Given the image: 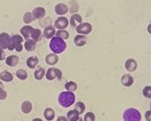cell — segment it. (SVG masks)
<instances>
[{"label": "cell", "mask_w": 151, "mask_h": 121, "mask_svg": "<svg viewBox=\"0 0 151 121\" xmlns=\"http://www.w3.org/2000/svg\"><path fill=\"white\" fill-rule=\"evenodd\" d=\"M58 101L59 104L63 108H69L72 105L75 104V95L73 92L69 91H63L62 93H60L59 97H58Z\"/></svg>", "instance_id": "6da1fadb"}, {"label": "cell", "mask_w": 151, "mask_h": 121, "mask_svg": "<svg viewBox=\"0 0 151 121\" xmlns=\"http://www.w3.org/2000/svg\"><path fill=\"white\" fill-rule=\"evenodd\" d=\"M50 50L55 54L62 53L66 50V43L65 42V40L55 36L50 41Z\"/></svg>", "instance_id": "7a4b0ae2"}, {"label": "cell", "mask_w": 151, "mask_h": 121, "mask_svg": "<svg viewBox=\"0 0 151 121\" xmlns=\"http://www.w3.org/2000/svg\"><path fill=\"white\" fill-rule=\"evenodd\" d=\"M22 42H24V38L21 35H14L10 38L9 43L7 45V49L9 50H16V52H21L24 46H22Z\"/></svg>", "instance_id": "3957f363"}, {"label": "cell", "mask_w": 151, "mask_h": 121, "mask_svg": "<svg viewBox=\"0 0 151 121\" xmlns=\"http://www.w3.org/2000/svg\"><path fill=\"white\" fill-rule=\"evenodd\" d=\"M124 121H141V114L139 110L134 108L127 109L123 113Z\"/></svg>", "instance_id": "277c9868"}, {"label": "cell", "mask_w": 151, "mask_h": 121, "mask_svg": "<svg viewBox=\"0 0 151 121\" xmlns=\"http://www.w3.org/2000/svg\"><path fill=\"white\" fill-rule=\"evenodd\" d=\"M45 77L48 79V81H54L55 79H58L59 81H60L63 78V73L60 69L58 68H49L47 70L46 74H45Z\"/></svg>", "instance_id": "5b68a950"}, {"label": "cell", "mask_w": 151, "mask_h": 121, "mask_svg": "<svg viewBox=\"0 0 151 121\" xmlns=\"http://www.w3.org/2000/svg\"><path fill=\"white\" fill-rule=\"evenodd\" d=\"M92 30H93L92 24L89 23V22H82L81 24H79L76 27L77 33L80 35H88L92 32Z\"/></svg>", "instance_id": "8992f818"}, {"label": "cell", "mask_w": 151, "mask_h": 121, "mask_svg": "<svg viewBox=\"0 0 151 121\" xmlns=\"http://www.w3.org/2000/svg\"><path fill=\"white\" fill-rule=\"evenodd\" d=\"M34 28L30 25H25V26H22L21 28L20 32L22 34V38H24L25 40H29L32 37V33H33Z\"/></svg>", "instance_id": "52a82bcc"}, {"label": "cell", "mask_w": 151, "mask_h": 121, "mask_svg": "<svg viewBox=\"0 0 151 121\" xmlns=\"http://www.w3.org/2000/svg\"><path fill=\"white\" fill-rule=\"evenodd\" d=\"M68 24H69V21L67 20L65 17H60L55 21V27L58 28L59 30L65 29V28L68 26Z\"/></svg>", "instance_id": "ba28073f"}, {"label": "cell", "mask_w": 151, "mask_h": 121, "mask_svg": "<svg viewBox=\"0 0 151 121\" xmlns=\"http://www.w3.org/2000/svg\"><path fill=\"white\" fill-rule=\"evenodd\" d=\"M55 12H56V14L60 16V17H63V16H65V14L68 13V8H67V6L65 4H63V3H59V4H57L55 6Z\"/></svg>", "instance_id": "9c48e42d"}, {"label": "cell", "mask_w": 151, "mask_h": 121, "mask_svg": "<svg viewBox=\"0 0 151 121\" xmlns=\"http://www.w3.org/2000/svg\"><path fill=\"white\" fill-rule=\"evenodd\" d=\"M125 68H126L128 72H134L137 68V63L134 59L129 58L125 62Z\"/></svg>", "instance_id": "30bf717a"}, {"label": "cell", "mask_w": 151, "mask_h": 121, "mask_svg": "<svg viewBox=\"0 0 151 121\" xmlns=\"http://www.w3.org/2000/svg\"><path fill=\"white\" fill-rule=\"evenodd\" d=\"M121 83L122 85H124L125 87H130L134 84V78L133 76H131L129 74L124 75L121 78Z\"/></svg>", "instance_id": "8fae6325"}, {"label": "cell", "mask_w": 151, "mask_h": 121, "mask_svg": "<svg viewBox=\"0 0 151 121\" xmlns=\"http://www.w3.org/2000/svg\"><path fill=\"white\" fill-rule=\"evenodd\" d=\"M45 62L48 65L54 66L59 62V56H58V54H55V53H50V54H48L45 57Z\"/></svg>", "instance_id": "7c38bea8"}, {"label": "cell", "mask_w": 151, "mask_h": 121, "mask_svg": "<svg viewBox=\"0 0 151 121\" xmlns=\"http://www.w3.org/2000/svg\"><path fill=\"white\" fill-rule=\"evenodd\" d=\"M10 36H9L8 33H1L0 34V47L2 50H6L7 49V45L9 43V40H10Z\"/></svg>", "instance_id": "4fadbf2b"}, {"label": "cell", "mask_w": 151, "mask_h": 121, "mask_svg": "<svg viewBox=\"0 0 151 121\" xmlns=\"http://www.w3.org/2000/svg\"><path fill=\"white\" fill-rule=\"evenodd\" d=\"M82 22H83L82 17L79 14H73L71 16V18H70V25H71L72 27L76 28L79 24H81Z\"/></svg>", "instance_id": "5bb4252c"}, {"label": "cell", "mask_w": 151, "mask_h": 121, "mask_svg": "<svg viewBox=\"0 0 151 121\" xmlns=\"http://www.w3.org/2000/svg\"><path fill=\"white\" fill-rule=\"evenodd\" d=\"M32 15L35 20H41V18H44L45 15H46V11H45V9L42 7H36V8H34V10L32 11Z\"/></svg>", "instance_id": "9a60e30c"}, {"label": "cell", "mask_w": 151, "mask_h": 121, "mask_svg": "<svg viewBox=\"0 0 151 121\" xmlns=\"http://www.w3.org/2000/svg\"><path fill=\"white\" fill-rule=\"evenodd\" d=\"M33 107H32V103L29 101H24L22 102V105H21V110L22 111V113L24 114H28L31 113V110H32Z\"/></svg>", "instance_id": "2e32d148"}, {"label": "cell", "mask_w": 151, "mask_h": 121, "mask_svg": "<svg viewBox=\"0 0 151 121\" xmlns=\"http://www.w3.org/2000/svg\"><path fill=\"white\" fill-rule=\"evenodd\" d=\"M19 61H20V58L17 55H10L8 56L7 58H5V62L9 67H15L18 65Z\"/></svg>", "instance_id": "e0dca14e"}, {"label": "cell", "mask_w": 151, "mask_h": 121, "mask_svg": "<svg viewBox=\"0 0 151 121\" xmlns=\"http://www.w3.org/2000/svg\"><path fill=\"white\" fill-rule=\"evenodd\" d=\"M87 41H88V39H87V37L85 36V35L78 34L74 38V44H75V46H77V47L85 46V45L87 44Z\"/></svg>", "instance_id": "ac0fdd59"}, {"label": "cell", "mask_w": 151, "mask_h": 121, "mask_svg": "<svg viewBox=\"0 0 151 121\" xmlns=\"http://www.w3.org/2000/svg\"><path fill=\"white\" fill-rule=\"evenodd\" d=\"M43 114H44L45 119H46L47 121L54 120L55 116H56V113H55V110L52 109V108H47V109H45Z\"/></svg>", "instance_id": "d6986e66"}, {"label": "cell", "mask_w": 151, "mask_h": 121, "mask_svg": "<svg viewBox=\"0 0 151 121\" xmlns=\"http://www.w3.org/2000/svg\"><path fill=\"white\" fill-rule=\"evenodd\" d=\"M43 35L46 39H52L53 37H55V35H56V30H55V28L53 26H46L44 29Z\"/></svg>", "instance_id": "ffe728a7"}, {"label": "cell", "mask_w": 151, "mask_h": 121, "mask_svg": "<svg viewBox=\"0 0 151 121\" xmlns=\"http://www.w3.org/2000/svg\"><path fill=\"white\" fill-rule=\"evenodd\" d=\"M14 79V76H13L10 72L8 71H3L0 73V81H6V82H10Z\"/></svg>", "instance_id": "44dd1931"}, {"label": "cell", "mask_w": 151, "mask_h": 121, "mask_svg": "<svg viewBox=\"0 0 151 121\" xmlns=\"http://www.w3.org/2000/svg\"><path fill=\"white\" fill-rule=\"evenodd\" d=\"M38 63H39V59L36 56H30L27 60V66L29 69H34L38 65Z\"/></svg>", "instance_id": "7402d4cb"}, {"label": "cell", "mask_w": 151, "mask_h": 121, "mask_svg": "<svg viewBox=\"0 0 151 121\" xmlns=\"http://www.w3.org/2000/svg\"><path fill=\"white\" fill-rule=\"evenodd\" d=\"M25 50H27V52H33L36 49V42H34L33 40H27L24 42V45Z\"/></svg>", "instance_id": "603a6c76"}, {"label": "cell", "mask_w": 151, "mask_h": 121, "mask_svg": "<svg viewBox=\"0 0 151 121\" xmlns=\"http://www.w3.org/2000/svg\"><path fill=\"white\" fill-rule=\"evenodd\" d=\"M45 74H46L45 69L42 68V67H39V68H37L34 72V79H36V81H41V79L45 77Z\"/></svg>", "instance_id": "cb8c5ba5"}, {"label": "cell", "mask_w": 151, "mask_h": 121, "mask_svg": "<svg viewBox=\"0 0 151 121\" xmlns=\"http://www.w3.org/2000/svg\"><path fill=\"white\" fill-rule=\"evenodd\" d=\"M66 117H67V119H68V121H77L79 119L80 114L77 113L75 110H71L67 113Z\"/></svg>", "instance_id": "d4e9b609"}, {"label": "cell", "mask_w": 151, "mask_h": 121, "mask_svg": "<svg viewBox=\"0 0 151 121\" xmlns=\"http://www.w3.org/2000/svg\"><path fill=\"white\" fill-rule=\"evenodd\" d=\"M65 88L66 89V91L74 92L76 91V89L78 88V85H77L75 81H67L65 85Z\"/></svg>", "instance_id": "484cf974"}, {"label": "cell", "mask_w": 151, "mask_h": 121, "mask_svg": "<svg viewBox=\"0 0 151 121\" xmlns=\"http://www.w3.org/2000/svg\"><path fill=\"white\" fill-rule=\"evenodd\" d=\"M22 21H24V23H27V25L31 23L32 21H35V18L33 17V15H32V13H30V12H27L24 15V18H22Z\"/></svg>", "instance_id": "4316f807"}, {"label": "cell", "mask_w": 151, "mask_h": 121, "mask_svg": "<svg viewBox=\"0 0 151 121\" xmlns=\"http://www.w3.org/2000/svg\"><path fill=\"white\" fill-rule=\"evenodd\" d=\"M16 77H17L19 79H21V81H24V79H27L28 75H27V72L25 71L24 69H20L18 70L17 72H16Z\"/></svg>", "instance_id": "83f0119b"}, {"label": "cell", "mask_w": 151, "mask_h": 121, "mask_svg": "<svg viewBox=\"0 0 151 121\" xmlns=\"http://www.w3.org/2000/svg\"><path fill=\"white\" fill-rule=\"evenodd\" d=\"M41 38H42V32H41V30L38 29V28H34L31 40H33L34 42H38V41L41 40Z\"/></svg>", "instance_id": "f1b7e54d"}, {"label": "cell", "mask_w": 151, "mask_h": 121, "mask_svg": "<svg viewBox=\"0 0 151 121\" xmlns=\"http://www.w3.org/2000/svg\"><path fill=\"white\" fill-rule=\"evenodd\" d=\"M85 109H86V106H85V104L83 103V102H77V103L75 104V106H74V110L79 114L84 113Z\"/></svg>", "instance_id": "f546056e"}, {"label": "cell", "mask_w": 151, "mask_h": 121, "mask_svg": "<svg viewBox=\"0 0 151 121\" xmlns=\"http://www.w3.org/2000/svg\"><path fill=\"white\" fill-rule=\"evenodd\" d=\"M56 36L60 38V39H63V40H66V39H68V38H69V33L67 32L65 29L58 30L56 32Z\"/></svg>", "instance_id": "4dcf8cb0"}, {"label": "cell", "mask_w": 151, "mask_h": 121, "mask_svg": "<svg viewBox=\"0 0 151 121\" xmlns=\"http://www.w3.org/2000/svg\"><path fill=\"white\" fill-rule=\"evenodd\" d=\"M84 121H96V115L94 113H92V111H89V113H87L85 114L84 118H83Z\"/></svg>", "instance_id": "1f68e13d"}, {"label": "cell", "mask_w": 151, "mask_h": 121, "mask_svg": "<svg viewBox=\"0 0 151 121\" xmlns=\"http://www.w3.org/2000/svg\"><path fill=\"white\" fill-rule=\"evenodd\" d=\"M142 94L143 96L147 98V99H151V86L148 85V86H145L142 90Z\"/></svg>", "instance_id": "d6a6232c"}, {"label": "cell", "mask_w": 151, "mask_h": 121, "mask_svg": "<svg viewBox=\"0 0 151 121\" xmlns=\"http://www.w3.org/2000/svg\"><path fill=\"white\" fill-rule=\"evenodd\" d=\"M8 94L5 90H0V101H3L7 98Z\"/></svg>", "instance_id": "836d02e7"}, {"label": "cell", "mask_w": 151, "mask_h": 121, "mask_svg": "<svg viewBox=\"0 0 151 121\" xmlns=\"http://www.w3.org/2000/svg\"><path fill=\"white\" fill-rule=\"evenodd\" d=\"M144 117H145L146 121H151V110H147L145 114H144Z\"/></svg>", "instance_id": "e575fe53"}, {"label": "cell", "mask_w": 151, "mask_h": 121, "mask_svg": "<svg viewBox=\"0 0 151 121\" xmlns=\"http://www.w3.org/2000/svg\"><path fill=\"white\" fill-rule=\"evenodd\" d=\"M5 59V52H4V50L0 49V61Z\"/></svg>", "instance_id": "d590c367"}, {"label": "cell", "mask_w": 151, "mask_h": 121, "mask_svg": "<svg viewBox=\"0 0 151 121\" xmlns=\"http://www.w3.org/2000/svg\"><path fill=\"white\" fill-rule=\"evenodd\" d=\"M57 121H68L66 116H63V115H60L57 118Z\"/></svg>", "instance_id": "8d00e7d4"}, {"label": "cell", "mask_w": 151, "mask_h": 121, "mask_svg": "<svg viewBox=\"0 0 151 121\" xmlns=\"http://www.w3.org/2000/svg\"><path fill=\"white\" fill-rule=\"evenodd\" d=\"M0 90H4V84L1 82V81H0Z\"/></svg>", "instance_id": "74e56055"}, {"label": "cell", "mask_w": 151, "mask_h": 121, "mask_svg": "<svg viewBox=\"0 0 151 121\" xmlns=\"http://www.w3.org/2000/svg\"><path fill=\"white\" fill-rule=\"evenodd\" d=\"M147 31H148V33L149 34H151V23L147 26Z\"/></svg>", "instance_id": "f35d334b"}, {"label": "cell", "mask_w": 151, "mask_h": 121, "mask_svg": "<svg viewBox=\"0 0 151 121\" xmlns=\"http://www.w3.org/2000/svg\"><path fill=\"white\" fill-rule=\"evenodd\" d=\"M32 121H43V120L41 119V118H33Z\"/></svg>", "instance_id": "ab89813d"}, {"label": "cell", "mask_w": 151, "mask_h": 121, "mask_svg": "<svg viewBox=\"0 0 151 121\" xmlns=\"http://www.w3.org/2000/svg\"><path fill=\"white\" fill-rule=\"evenodd\" d=\"M77 121H84V120H83V118H82V117H79V119L77 120Z\"/></svg>", "instance_id": "60d3db41"}, {"label": "cell", "mask_w": 151, "mask_h": 121, "mask_svg": "<svg viewBox=\"0 0 151 121\" xmlns=\"http://www.w3.org/2000/svg\"><path fill=\"white\" fill-rule=\"evenodd\" d=\"M150 110H151V102H150Z\"/></svg>", "instance_id": "b9f144b4"}, {"label": "cell", "mask_w": 151, "mask_h": 121, "mask_svg": "<svg viewBox=\"0 0 151 121\" xmlns=\"http://www.w3.org/2000/svg\"><path fill=\"white\" fill-rule=\"evenodd\" d=\"M0 49H1V47H0Z\"/></svg>", "instance_id": "7bdbcfd3"}]
</instances>
